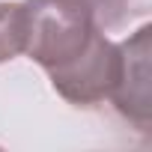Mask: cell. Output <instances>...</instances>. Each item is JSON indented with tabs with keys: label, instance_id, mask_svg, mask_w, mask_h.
Here are the masks:
<instances>
[{
	"label": "cell",
	"instance_id": "3",
	"mask_svg": "<svg viewBox=\"0 0 152 152\" xmlns=\"http://www.w3.org/2000/svg\"><path fill=\"white\" fill-rule=\"evenodd\" d=\"M119 75V48L104 36L93 54H87L75 69L51 81V87L75 107H99L110 99Z\"/></svg>",
	"mask_w": 152,
	"mask_h": 152
},
{
	"label": "cell",
	"instance_id": "5",
	"mask_svg": "<svg viewBox=\"0 0 152 152\" xmlns=\"http://www.w3.org/2000/svg\"><path fill=\"white\" fill-rule=\"evenodd\" d=\"M93 9H96V18L102 24V30H113L119 27L128 12H131V0H90Z\"/></svg>",
	"mask_w": 152,
	"mask_h": 152
},
{
	"label": "cell",
	"instance_id": "4",
	"mask_svg": "<svg viewBox=\"0 0 152 152\" xmlns=\"http://www.w3.org/2000/svg\"><path fill=\"white\" fill-rule=\"evenodd\" d=\"M24 54V6L0 3V63Z\"/></svg>",
	"mask_w": 152,
	"mask_h": 152
},
{
	"label": "cell",
	"instance_id": "2",
	"mask_svg": "<svg viewBox=\"0 0 152 152\" xmlns=\"http://www.w3.org/2000/svg\"><path fill=\"white\" fill-rule=\"evenodd\" d=\"M149 39L152 27L143 24L131 39L119 42V75L110 93L116 113L143 137L152 131V84H149Z\"/></svg>",
	"mask_w": 152,
	"mask_h": 152
},
{
	"label": "cell",
	"instance_id": "1",
	"mask_svg": "<svg viewBox=\"0 0 152 152\" xmlns=\"http://www.w3.org/2000/svg\"><path fill=\"white\" fill-rule=\"evenodd\" d=\"M24 54L48 78L75 69L102 39L104 30L90 0H24Z\"/></svg>",
	"mask_w": 152,
	"mask_h": 152
}]
</instances>
